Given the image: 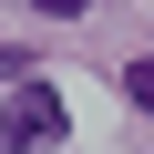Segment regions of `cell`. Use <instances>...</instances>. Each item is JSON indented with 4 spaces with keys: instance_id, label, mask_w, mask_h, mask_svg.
Returning <instances> with one entry per match:
<instances>
[{
    "instance_id": "1",
    "label": "cell",
    "mask_w": 154,
    "mask_h": 154,
    "mask_svg": "<svg viewBox=\"0 0 154 154\" xmlns=\"http://www.w3.org/2000/svg\"><path fill=\"white\" fill-rule=\"evenodd\" d=\"M41 144H62V93L51 82H21L0 103V154H41Z\"/></svg>"
},
{
    "instance_id": "4",
    "label": "cell",
    "mask_w": 154,
    "mask_h": 154,
    "mask_svg": "<svg viewBox=\"0 0 154 154\" xmlns=\"http://www.w3.org/2000/svg\"><path fill=\"white\" fill-rule=\"evenodd\" d=\"M31 11H41V21H72V11H93V0H31Z\"/></svg>"
},
{
    "instance_id": "2",
    "label": "cell",
    "mask_w": 154,
    "mask_h": 154,
    "mask_svg": "<svg viewBox=\"0 0 154 154\" xmlns=\"http://www.w3.org/2000/svg\"><path fill=\"white\" fill-rule=\"evenodd\" d=\"M0 82H31V51L21 41H0Z\"/></svg>"
},
{
    "instance_id": "3",
    "label": "cell",
    "mask_w": 154,
    "mask_h": 154,
    "mask_svg": "<svg viewBox=\"0 0 154 154\" xmlns=\"http://www.w3.org/2000/svg\"><path fill=\"white\" fill-rule=\"evenodd\" d=\"M123 93H134V103L154 113V62H134V72H123Z\"/></svg>"
}]
</instances>
